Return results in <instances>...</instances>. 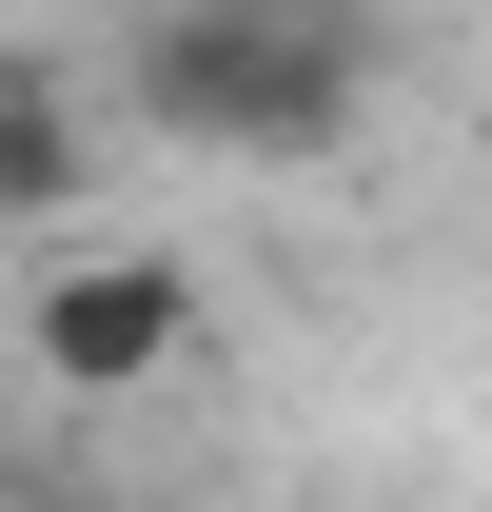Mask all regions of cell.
<instances>
[{
	"instance_id": "cell-1",
	"label": "cell",
	"mask_w": 492,
	"mask_h": 512,
	"mask_svg": "<svg viewBox=\"0 0 492 512\" xmlns=\"http://www.w3.org/2000/svg\"><path fill=\"white\" fill-rule=\"evenodd\" d=\"M119 79L197 158H335L374 99V40H355V0H138Z\"/></svg>"
},
{
	"instance_id": "cell-2",
	"label": "cell",
	"mask_w": 492,
	"mask_h": 512,
	"mask_svg": "<svg viewBox=\"0 0 492 512\" xmlns=\"http://www.w3.org/2000/svg\"><path fill=\"white\" fill-rule=\"evenodd\" d=\"M20 355L60 394H158L197 355V256H158V237H60L40 276H20Z\"/></svg>"
},
{
	"instance_id": "cell-3",
	"label": "cell",
	"mask_w": 492,
	"mask_h": 512,
	"mask_svg": "<svg viewBox=\"0 0 492 512\" xmlns=\"http://www.w3.org/2000/svg\"><path fill=\"white\" fill-rule=\"evenodd\" d=\"M79 178H99V119L40 60H0V237H79Z\"/></svg>"
}]
</instances>
